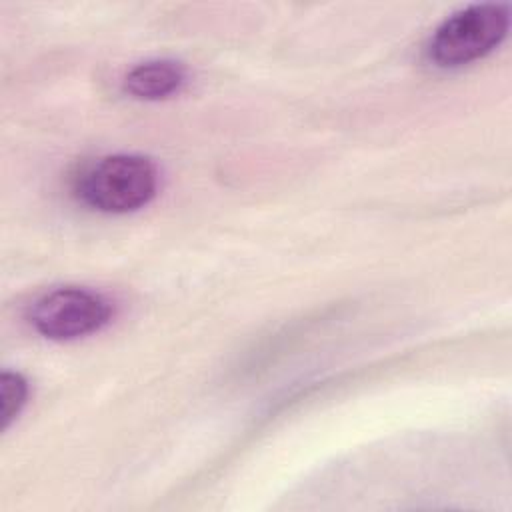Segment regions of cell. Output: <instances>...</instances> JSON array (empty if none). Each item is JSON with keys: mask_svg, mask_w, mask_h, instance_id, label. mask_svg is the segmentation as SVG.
I'll return each instance as SVG.
<instances>
[{"mask_svg": "<svg viewBox=\"0 0 512 512\" xmlns=\"http://www.w3.org/2000/svg\"><path fill=\"white\" fill-rule=\"evenodd\" d=\"M510 12L504 4H472L450 14L432 34L428 56L444 68L474 62L492 52L508 34Z\"/></svg>", "mask_w": 512, "mask_h": 512, "instance_id": "obj_2", "label": "cell"}, {"mask_svg": "<svg viewBox=\"0 0 512 512\" xmlns=\"http://www.w3.org/2000/svg\"><path fill=\"white\" fill-rule=\"evenodd\" d=\"M184 82L186 72L180 62L156 58L134 66L124 78V90L138 100H162L176 94Z\"/></svg>", "mask_w": 512, "mask_h": 512, "instance_id": "obj_4", "label": "cell"}, {"mask_svg": "<svg viewBox=\"0 0 512 512\" xmlns=\"http://www.w3.org/2000/svg\"><path fill=\"white\" fill-rule=\"evenodd\" d=\"M158 190L154 162L140 154H112L92 164L78 182V196L94 210L126 214L146 206Z\"/></svg>", "mask_w": 512, "mask_h": 512, "instance_id": "obj_1", "label": "cell"}, {"mask_svg": "<svg viewBox=\"0 0 512 512\" xmlns=\"http://www.w3.org/2000/svg\"><path fill=\"white\" fill-rule=\"evenodd\" d=\"M110 302L88 288L64 286L40 296L28 312L32 328L50 340H74L106 326Z\"/></svg>", "mask_w": 512, "mask_h": 512, "instance_id": "obj_3", "label": "cell"}, {"mask_svg": "<svg viewBox=\"0 0 512 512\" xmlns=\"http://www.w3.org/2000/svg\"><path fill=\"white\" fill-rule=\"evenodd\" d=\"M28 400V382L20 372L4 370L0 376V420L2 430L18 418Z\"/></svg>", "mask_w": 512, "mask_h": 512, "instance_id": "obj_5", "label": "cell"}]
</instances>
